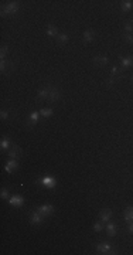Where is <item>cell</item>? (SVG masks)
Instances as JSON below:
<instances>
[{
    "label": "cell",
    "mask_w": 133,
    "mask_h": 255,
    "mask_svg": "<svg viewBox=\"0 0 133 255\" xmlns=\"http://www.w3.org/2000/svg\"><path fill=\"white\" fill-rule=\"evenodd\" d=\"M20 4L19 2H10L2 6V16H13L19 12Z\"/></svg>",
    "instance_id": "6da1fadb"
},
{
    "label": "cell",
    "mask_w": 133,
    "mask_h": 255,
    "mask_svg": "<svg viewBox=\"0 0 133 255\" xmlns=\"http://www.w3.org/2000/svg\"><path fill=\"white\" fill-rule=\"evenodd\" d=\"M37 183L40 186H43V187H47V189H55V186H57V180L54 177H51V176H44V177H40Z\"/></svg>",
    "instance_id": "7a4b0ae2"
},
{
    "label": "cell",
    "mask_w": 133,
    "mask_h": 255,
    "mask_svg": "<svg viewBox=\"0 0 133 255\" xmlns=\"http://www.w3.org/2000/svg\"><path fill=\"white\" fill-rule=\"evenodd\" d=\"M96 251L99 252V254H116V251H115V248L111 245V244L108 243H99L98 245H96Z\"/></svg>",
    "instance_id": "3957f363"
},
{
    "label": "cell",
    "mask_w": 133,
    "mask_h": 255,
    "mask_svg": "<svg viewBox=\"0 0 133 255\" xmlns=\"http://www.w3.org/2000/svg\"><path fill=\"white\" fill-rule=\"evenodd\" d=\"M7 153H9L10 159H16V160H17V159H20V157H21L23 152H21V148H20V146H17L16 143H12V146L9 148Z\"/></svg>",
    "instance_id": "277c9868"
},
{
    "label": "cell",
    "mask_w": 133,
    "mask_h": 255,
    "mask_svg": "<svg viewBox=\"0 0 133 255\" xmlns=\"http://www.w3.org/2000/svg\"><path fill=\"white\" fill-rule=\"evenodd\" d=\"M61 98V92H59V89L57 88V86H51V89H50V94H48V98H47V101L48 102H57L58 99Z\"/></svg>",
    "instance_id": "5b68a950"
},
{
    "label": "cell",
    "mask_w": 133,
    "mask_h": 255,
    "mask_svg": "<svg viewBox=\"0 0 133 255\" xmlns=\"http://www.w3.org/2000/svg\"><path fill=\"white\" fill-rule=\"evenodd\" d=\"M37 211L40 213V214L43 215V217H48V215L53 214L54 207L51 206V204H43V206L37 207Z\"/></svg>",
    "instance_id": "8992f818"
},
{
    "label": "cell",
    "mask_w": 133,
    "mask_h": 255,
    "mask_svg": "<svg viewBox=\"0 0 133 255\" xmlns=\"http://www.w3.org/2000/svg\"><path fill=\"white\" fill-rule=\"evenodd\" d=\"M51 86H53V85H51V84H48V85H45L44 88H41L40 91H38V94H37V99H38V101H47Z\"/></svg>",
    "instance_id": "52a82bcc"
},
{
    "label": "cell",
    "mask_w": 133,
    "mask_h": 255,
    "mask_svg": "<svg viewBox=\"0 0 133 255\" xmlns=\"http://www.w3.org/2000/svg\"><path fill=\"white\" fill-rule=\"evenodd\" d=\"M43 220H44V217L37 211V210H36V211H33L30 214V223L33 225H40L41 223H43Z\"/></svg>",
    "instance_id": "ba28073f"
},
{
    "label": "cell",
    "mask_w": 133,
    "mask_h": 255,
    "mask_svg": "<svg viewBox=\"0 0 133 255\" xmlns=\"http://www.w3.org/2000/svg\"><path fill=\"white\" fill-rule=\"evenodd\" d=\"M13 68H14V65H13L12 61H9V64H7L6 60H2V61H0V71H2L3 74H10L13 71Z\"/></svg>",
    "instance_id": "9c48e42d"
},
{
    "label": "cell",
    "mask_w": 133,
    "mask_h": 255,
    "mask_svg": "<svg viewBox=\"0 0 133 255\" xmlns=\"http://www.w3.org/2000/svg\"><path fill=\"white\" fill-rule=\"evenodd\" d=\"M108 62H109L108 56H96L93 58V64L98 65V67H105V65H108Z\"/></svg>",
    "instance_id": "30bf717a"
},
{
    "label": "cell",
    "mask_w": 133,
    "mask_h": 255,
    "mask_svg": "<svg viewBox=\"0 0 133 255\" xmlns=\"http://www.w3.org/2000/svg\"><path fill=\"white\" fill-rule=\"evenodd\" d=\"M9 203L14 207H21L23 203H24V199H23L21 196H17V194H16V196H12L9 199Z\"/></svg>",
    "instance_id": "8fae6325"
},
{
    "label": "cell",
    "mask_w": 133,
    "mask_h": 255,
    "mask_svg": "<svg viewBox=\"0 0 133 255\" xmlns=\"http://www.w3.org/2000/svg\"><path fill=\"white\" fill-rule=\"evenodd\" d=\"M111 217H112V210H109V208H103V210H101V213H99V218H101L103 223H108L109 220H111Z\"/></svg>",
    "instance_id": "7c38bea8"
},
{
    "label": "cell",
    "mask_w": 133,
    "mask_h": 255,
    "mask_svg": "<svg viewBox=\"0 0 133 255\" xmlns=\"http://www.w3.org/2000/svg\"><path fill=\"white\" fill-rule=\"evenodd\" d=\"M19 167V163H17V160L16 159H10L9 162L6 163V167H4V170H6L7 173H13V170H16Z\"/></svg>",
    "instance_id": "4fadbf2b"
},
{
    "label": "cell",
    "mask_w": 133,
    "mask_h": 255,
    "mask_svg": "<svg viewBox=\"0 0 133 255\" xmlns=\"http://www.w3.org/2000/svg\"><path fill=\"white\" fill-rule=\"evenodd\" d=\"M121 60V65L123 68H129L133 65V56H127V57H119Z\"/></svg>",
    "instance_id": "5bb4252c"
},
{
    "label": "cell",
    "mask_w": 133,
    "mask_h": 255,
    "mask_svg": "<svg viewBox=\"0 0 133 255\" xmlns=\"http://www.w3.org/2000/svg\"><path fill=\"white\" fill-rule=\"evenodd\" d=\"M93 37H95V31L93 30H85L84 34H82V40H84V43H91V41L93 40Z\"/></svg>",
    "instance_id": "9a60e30c"
},
{
    "label": "cell",
    "mask_w": 133,
    "mask_h": 255,
    "mask_svg": "<svg viewBox=\"0 0 133 255\" xmlns=\"http://www.w3.org/2000/svg\"><path fill=\"white\" fill-rule=\"evenodd\" d=\"M38 115H40V112H37V111H34L33 114H30V116H28V119H27V125L28 126H34L36 123H37V120H38Z\"/></svg>",
    "instance_id": "2e32d148"
},
{
    "label": "cell",
    "mask_w": 133,
    "mask_h": 255,
    "mask_svg": "<svg viewBox=\"0 0 133 255\" xmlns=\"http://www.w3.org/2000/svg\"><path fill=\"white\" fill-rule=\"evenodd\" d=\"M47 34H48L50 37H55L58 36V30H57V27L54 24H48L47 26Z\"/></svg>",
    "instance_id": "e0dca14e"
},
{
    "label": "cell",
    "mask_w": 133,
    "mask_h": 255,
    "mask_svg": "<svg viewBox=\"0 0 133 255\" xmlns=\"http://www.w3.org/2000/svg\"><path fill=\"white\" fill-rule=\"evenodd\" d=\"M106 233H108L109 237H113L116 234V224L115 223H108L106 224Z\"/></svg>",
    "instance_id": "ac0fdd59"
},
{
    "label": "cell",
    "mask_w": 133,
    "mask_h": 255,
    "mask_svg": "<svg viewBox=\"0 0 133 255\" xmlns=\"http://www.w3.org/2000/svg\"><path fill=\"white\" fill-rule=\"evenodd\" d=\"M123 218L126 220L127 223L133 221V207H127L126 210H125V214H123Z\"/></svg>",
    "instance_id": "d6986e66"
},
{
    "label": "cell",
    "mask_w": 133,
    "mask_h": 255,
    "mask_svg": "<svg viewBox=\"0 0 133 255\" xmlns=\"http://www.w3.org/2000/svg\"><path fill=\"white\" fill-rule=\"evenodd\" d=\"M132 7H133V2H132V0H125V2H122V4H121L122 12H129Z\"/></svg>",
    "instance_id": "ffe728a7"
},
{
    "label": "cell",
    "mask_w": 133,
    "mask_h": 255,
    "mask_svg": "<svg viewBox=\"0 0 133 255\" xmlns=\"http://www.w3.org/2000/svg\"><path fill=\"white\" fill-rule=\"evenodd\" d=\"M10 146H12V142H10V139L4 136V138L2 139V143H0V148H2V150H9Z\"/></svg>",
    "instance_id": "44dd1931"
},
{
    "label": "cell",
    "mask_w": 133,
    "mask_h": 255,
    "mask_svg": "<svg viewBox=\"0 0 133 255\" xmlns=\"http://www.w3.org/2000/svg\"><path fill=\"white\" fill-rule=\"evenodd\" d=\"M53 112H54L53 108H43V109L40 111V115L43 118H50L51 115H53Z\"/></svg>",
    "instance_id": "7402d4cb"
},
{
    "label": "cell",
    "mask_w": 133,
    "mask_h": 255,
    "mask_svg": "<svg viewBox=\"0 0 133 255\" xmlns=\"http://www.w3.org/2000/svg\"><path fill=\"white\" fill-rule=\"evenodd\" d=\"M68 40H69L68 34H58V36H57V43L58 44H65Z\"/></svg>",
    "instance_id": "603a6c76"
},
{
    "label": "cell",
    "mask_w": 133,
    "mask_h": 255,
    "mask_svg": "<svg viewBox=\"0 0 133 255\" xmlns=\"http://www.w3.org/2000/svg\"><path fill=\"white\" fill-rule=\"evenodd\" d=\"M125 31L129 34H132L133 31V20H127L126 23H125Z\"/></svg>",
    "instance_id": "cb8c5ba5"
},
{
    "label": "cell",
    "mask_w": 133,
    "mask_h": 255,
    "mask_svg": "<svg viewBox=\"0 0 133 255\" xmlns=\"http://www.w3.org/2000/svg\"><path fill=\"white\" fill-rule=\"evenodd\" d=\"M122 37H123V40H125V41H126V43H127V44H132V46H133V34H129V33H125V34H123V36H122Z\"/></svg>",
    "instance_id": "d4e9b609"
},
{
    "label": "cell",
    "mask_w": 133,
    "mask_h": 255,
    "mask_svg": "<svg viewBox=\"0 0 133 255\" xmlns=\"http://www.w3.org/2000/svg\"><path fill=\"white\" fill-rule=\"evenodd\" d=\"M119 80H122V78L112 77V75H111V77H109L108 80H106V85H108V86H112V85H115V82H116V81H119Z\"/></svg>",
    "instance_id": "484cf974"
},
{
    "label": "cell",
    "mask_w": 133,
    "mask_h": 255,
    "mask_svg": "<svg viewBox=\"0 0 133 255\" xmlns=\"http://www.w3.org/2000/svg\"><path fill=\"white\" fill-rule=\"evenodd\" d=\"M7 51H9V47H7V46H2V50H0V58H2V60L6 58Z\"/></svg>",
    "instance_id": "4316f807"
},
{
    "label": "cell",
    "mask_w": 133,
    "mask_h": 255,
    "mask_svg": "<svg viewBox=\"0 0 133 255\" xmlns=\"http://www.w3.org/2000/svg\"><path fill=\"white\" fill-rule=\"evenodd\" d=\"M93 230H95L96 233H101V231L103 230V224H102V223H99V221H98L95 225H93Z\"/></svg>",
    "instance_id": "83f0119b"
},
{
    "label": "cell",
    "mask_w": 133,
    "mask_h": 255,
    "mask_svg": "<svg viewBox=\"0 0 133 255\" xmlns=\"http://www.w3.org/2000/svg\"><path fill=\"white\" fill-rule=\"evenodd\" d=\"M2 199L3 200H9V190L7 189H2Z\"/></svg>",
    "instance_id": "f1b7e54d"
},
{
    "label": "cell",
    "mask_w": 133,
    "mask_h": 255,
    "mask_svg": "<svg viewBox=\"0 0 133 255\" xmlns=\"http://www.w3.org/2000/svg\"><path fill=\"white\" fill-rule=\"evenodd\" d=\"M0 118H2L3 120H6L7 118H9V112H7V111H2V112H0Z\"/></svg>",
    "instance_id": "f546056e"
},
{
    "label": "cell",
    "mask_w": 133,
    "mask_h": 255,
    "mask_svg": "<svg viewBox=\"0 0 133 255\" xmlns=\"http://www.w3.org/2000/svg\"><path fill=\"white\" fill-rule=\"evenodd\" d=\"M127 230H129V233H130V234H133V221H130V223H129V228H127Z\"/></svg>",
    "instance_id": "4dcf8cb0"
},
{
    "label": "cell",
    "mask_w": 133,
    "mask_h": 255,
    "mask_svg": "<svg viewBox=\"0 0 133 255\" xmlns=\"http://www.w3.org/2000/svg\"><path fill=\"white\" fill-rule=\"evenodd\" d=\"M132 81H133V75H132Z\"/></svg>",
    "instance_id": "1f68e13d"
}]
</instances>
